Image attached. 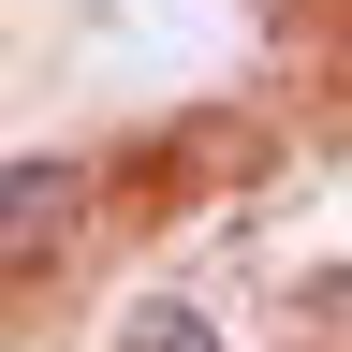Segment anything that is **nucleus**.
<instances>
[{"label": "nucleus", "mask_w": 352, "mask_h": 352, "mask_svg": "<svg viewBox=\"0 0 352 352\" xmlns=\"http://www.w3.org/2000/svg\"><path fill=\"white\" fill-rule=\"evenodd\" d=\"M74 235V162H0V294Z\"/></svg>", "instance_id": "obj_1"}, {"label": "nucleus", "mask_w": 352, "mask_h": 352, "mask_svg": "<svg viewBox=\"0 0 352 352\" xmlns=\"http://www.w3.org/2000/svg\"><path fill=\"white\" fill-rule=\"evenodd\" d=\"M132 352H220V323H206V308H176V294H162V308H132Z\"/></svg>", "instance_id": "obj_2"}]
</instances>
